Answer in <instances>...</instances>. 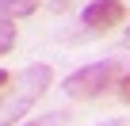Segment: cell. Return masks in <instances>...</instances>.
Masks as SVG:
<instances>
[{
    "label": "cell",
    "mask_w": 130,
    "mask_h": 126,
    "mask_svg": "<svg viewBox=\"0 0 130 126\" xmlns=\"http://www.w3.org/2000/svg\"><path fill=\"white\" fill-rule=\"evenodd\" d=\"M50 80H54V69L46 65V61L27 65L15 80H8V92H0V126L19 122V118L38 103V96L50 88Z\"/></svg>",
    "instance_id": "cell-1"
},
{
    "label": "cell",
    "mask_w": 130,
    "mask_h": 126,
    "mask_svg": "<svg viewBox=\"0 0 130 126\" xmlns=\"http://www.w3.org/2000/svg\"><path fill=\"white\" fill-rule=\"evenodd\" d=\"M115 80H119V61H96V65H84V69L69 73L61 92L73 96V99H96V96L111 92Z\"/></svg>",
    "instance_id": "cell-2"
},
{
    "label": "cell",
    "mask_w": 130,
    "mask_h": 126,
    "mask_svg": "<svg viewBox=\"0 0 130 126\" xmlns=\"http://www.w3.org/2000/svg\"><path fill=\"white\" fill-rule=\"evenodd\" d=\"M122 19H126V4L122 0H92L80 12V23L92 27V31H107V27H115Z\"/></svg>",
    "instance_id": "cell-3"
},
{
    "label": "cell",
    "mask_w": 130,
    "mask_h": 126,
    "mask_svg": "<svg viewBox=\"0 0 130 126\" xmlns=\"http://www.w3.org/2000/svg\"><path fill=\"white\" fill-rule=\"evenodd\" d=\"M38 0H0V19H23V15H35Z\"/></svg>",
    "instance_id": "cell-4"
},
{
    "label": "cell",
    "mask_w": 130,
    "mask_h": 126,
    "mask_svg": "<svg viewBox=\"0 0 130 126\" xmlns=\"http://www.w3.org/2000/svg\"><path fill=\"white\" fill-rule=\"evenodd\" d=\"M15 46V19H0V53Z\"/></svg>",
    "instance_id": "cell-5"
},
{
    "label": "cell",
    "mask_w": 130,
    "mask_h": 126,
    "mask_svg": "<svg viewBox=\"0 0 130 126\" xmlns=\"http://www.w3.org/2000/svg\"><path fill=\"white\" fill-rule=\"evenodd\" d=\"M69 118H65V111H46L42 118H35V122H27V126H65Z\"/></svg>",
    "instance_id": "cell-6"
},
{
    "label": "cell",
    "mask_w": 130,
    "mask_h": 126,
    "mask_svg": "<svg viewBox=\"0 0 130 126\" xmlns=\"http://www.w3.org/2000/svg\"><path fill=\"white\" fill-rule=\"evenodd\" d=\"M119 96H122V99H126V103H130V73H126V77H122V84H119Z\"/></svg>",
    "instance_id": "cell-7"
},
{
    "label": "cell",
    "mask_w": 130,
    "mask_h": 126,
    "mask_svg": "<svg viewBox=\"0 0 130 126\" xmlns=\"http://www.w3.org/2000/svg\"><path fill=\"white\" fill-rule=\"evenodd\" d=\"M8 80H12V77H8L4 69H0V88H8Z\"/></svg>",
    "instance_id": "cell-8"
},
{
    "label": "cell",
    "mask_w": 130,
    "mask_h": 126,
    "mask_svg": "<svg viewBox=\"0 0 130 126\" xmlns=\"http://www.w3.org/2000/svg\"><path fill=\"white\" fill-rule=\"evenodd\" d=\"M122 42H126V46H130V31H126V34H122Z\"/></svg>",
    "instance_id": "cell-9"
}]
</instances>
